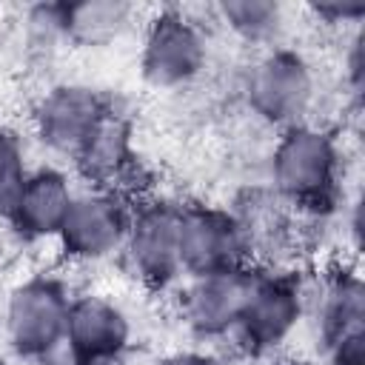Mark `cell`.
Here are the masks:
<instances>
[{"instance_id":"2","label":"cell","mask_w":365,"mask_h":365,"mask_svg":"<svg viewBox=\"0 0 365 365\" xmlns=\"http://www.w3.org/2000/svg\"><path fill=\"white\" fill-rule=\"evenodd\" d=\"M71 291L54 274H34L17 282L3 302V339L17 362L60 365L71 359L66 325Z\"/></svg>"},{"instance_id":"5","label":"cell","mask_w":365,"mask_h":365,"mask_svg":"<svg viewBox=\"0 0 365 365\" xmlns=\"http://www.w3.org/2000/svg\"><path fill=\"white\" fill-rule=\"evenodd\" d=\"M211 60L205 29L177 6L160 9L143 29L140 74L157 91L194 86Z\"/></svg>"},{"instance_id":"16","label":"cell","mask_w":365,"mask_h":365,"mask_svg":"<svg viewBox=\"0 0 365 365\" xmlns=\"http://www.w3.org/2000/svg\"><path fill=\"white\" fill-rule=\"evenodd\" d=\"M211 14L231 37L257 51L279 46L288 29V11L277 0H220Z\"/></svg>"},{"instance_id":"22","label":"cell","mask_w":365,"mask_h":365,"mask_svg":"<svg viewBox=\"0 0 365 365\" xmlns=\"http://www.w3.org/2000/svg\"><path fill=\"white\" fill-rule=\"evenodd\" d=\"M71 365H134L131 348L128 351H108V354H83L71 356Z\"/></svg>"},{"instance_id":"6","label":"cell","mask_w":365,"mask_h":365,"mask_svg":"<svg viewBox=\"0 0 365 365\" xmlns=\"http://www.w3.org/2000/svg\"><path fill=\"white\" fill-rule=\"evenodd\" d=\"M182 202L168 197H137L123 242V262L145 291H168L182 279L180 265Z\"/></svg>"},{"instance_id":"12","label":"cell","mask_w":365,"mask_h":365,"mask_svg":"<svg viewBox=\"0 0 365 365\" xmlns=\"http://www.w3.org/2000/svg\"><path fill=\"white\" fill-rule=\"evenodd\" d=\"M74 171L83 177L91 188H117L123 191V182L134 171V128L131 120L108 106V111L100 117L77 157L71 160ZM125 194V191H123Z\"/></svg>"},{"instance_id":"10","label":"cell","mask_w":365,"mask_h":365,"mask_svg":"<svg viewBox=\"0 0 365 365\" xmlns=\"http://www.w3.org/2000/svg\"><path fill=\"white\" fill-rule=\"evenodd\" d=\"M111 100L86 83H57L31 108V134L54 157L74 160Z\"/></svg>"},{"instance_id":"4","label":"cell","mask_w":365,"mask_h":365,"mask_svg":"<svg viewBox=\"0 0 365 365\" xmlns=\"http://www.w3.org/2000/svg\"><path fill=\"white\" fill-rule=\"evenodd\" d=\"M305 317L308 285L299 279V274L257 265L231 342L248 359H271L291 342Z\"/></svg>"},{"instance_id":"20","label":"cell","mask_w":365,"mask_h":365,"mask_svg":"<svg viewBox=\"0 0 365 365\" xmlns=\"http://www.w3.org/2000/svg\"><path fill=\"white\" fill-rule=\"evenodd\" d=\"M328 365H365V331L351 334L328 348H322Z\"/></svg>"},{"instance_id":"23","label":"cell","mask_w":365,"mask_h":365,"mask_svg":"<svg viewBox=\"0 0 365 365\" xmlns=\"http://www.w3.org/2000/svg\"><path fill=\"white\" fill-rule=\"evenodd\" d=\"M0 365H17V359H6V356H0Z\"/></svg>"},{"instance_id":"3","label":"cell","mask_w":365,"mask_h":365,"mask_svg":"<svg viewBox=\"0 0 365 365\" xmlns=\"http://www.w3.org/2000/svg\"><path fill=\"white\" fill-rule=\"evenodd\" d=\"M242 103L265 128L285 131L308 123L319 97L314 63L294 46H271L254 54L242 74Z\"/></svg>"},{"instance_id":"7","label":"cell","mask_w":365,"mask_h":365,"mask_svg":"<svg viewBox=\"0 0 365 365\" xmlns=\"http://www.w3.org/2000/svg\"><path fill=\"white\" fill-rule=\"evenodd\" d=\"M134 197L117 188H77L66 222L57 234V248L71 265H97L123 251L131 222Z\"/></svg>"},{"instance_id":"24","label":"cell","mask_w":365,"mask_h":365,"mask_svg":"<svg viewBox=\"0 0 365 365\" xmlns=\"http://www.w3.org/2000/svg\"><path fill=\"white\" fill-rule=\"evenodd\" d=\"M268 365H299V362H279V359H274V362H268Z\"/></svg>"},{"instance_id":"18","label":"cell","mask_w":365,"mask_h":365,"mask_svg":"<svg viewBox=\"0 0 365 365\" xmlns=\"http://www.w3.org/2000/svg\"><path fill=\"white\" fill-rule=\"evenodd\" d=\"M308 11L314 14V20H319L322 26H334V29H359L362 17H365V6L362 3H311Z\"/></svg>"},{"instance_id":"19","label":"cell","mask_w":365,"mask_h":365,"mask_svg":"<svg viewBox=\"0 0 365 365\" xmlns=\"http://www.w3.org/2000/svg\"><path fill=\"white\" fill-rule=\"evenodd\" d=\"M362 66H365V54H362V29H354L342 54V83L348 88V94L354 97V103H359L362 94Z\"/></svg>"},{"instance_id":"8","label":"cell","mask_w":365,"mask_h":365,"mask_svg":"<svg viewBox=\"0 0 365 365\" xmlns=\"http://www.w3.org/2000/svg\"><path fill=\"white\" fill-rule=\"evenodd\" d=\"M180 265L182 277H202L254 265L251 242L237 211L211 202H182Z\"/></svg>"},{"instance_id":"13","label":"cell","mask_w":365,"mask_h":365,"mask_svg":"<svg viewBox=\"0 0 365 365\" xmlns=\"http://www.w3.org/2000/svg\"><path fill=\"white\" fill-rule=\"evenodd\" d=\"M308 314H314L322 348L365 331V285L359 271L342 262L322 274L317 291L308 288Z\"/></svg>"},{"instance_id":"14","label":"cell","mask_w":365,"mask_h":365,"mask_svg":"<svg viewBox=\"0 0 365 365\" xmlns=\"http://www.w3.org/2000/svg\"><path fill=\"white\" fill-rule=\"evenodd\" d=\"M134 336L131 314L106 294H74L68 305L66 348L71 356L128 351Z\"/></svg>"},{"instance_id":"1","label":"cell","mask_w":365,"mask_h":365,"mask_svg":"<svg viewBox=\"0 0 365 365\" xmlns=\"http://www.w3.org/2000/svg\"><path fill=\"white\" fill-rule=\"evenodd\" d=\"M345 154L339 134L322 123H299L277 131L268 157L271 194L308 217H325L339 205Z\"/></svg>"},{"instance_id":"9","label":"cell","mask_w":365,"mask_h":365,"mask_svg":"<svg viewBox=\"0 0 365 365\" xmlns=\"http://www.w3.org/2000/svg\"><path fill=\"white\" fill-rule=\"evenodd\" d=\"M257 265L182 277L177 285V319L200 342L231 339L245 308Z\"/></svg>"},{"instance_id":"15","label":"cell","mask_w":365,"mask_h":365,"mask_svg":"<svg viewBox=\"0 0 365 365\" xmlns=\"http://www.w3.org/2000/svg\"><path fill=\"white\" fill-rule=\"evenodd\" d=\"M137 9L123 0L63 3V43L77 48H106L134 26Z\"/></svg>"},{"instance_id":"11","label":"cell","mask_w":365,"mask_h":365,"mask_svg":"<svg viewBox=\"0 0 365 365\" xmlns=\"http://www.w3.org/2000/svg\"><path fill=\"white\" fill-rule=\"evenodd\" d=\"M74 194L77 188L68 171L57 165H37L29 171L23 188L17 191L6 222L23 242L57 240Z\"/></svg>"},{"instance_id":"21","label":"cell","mask_w":365,"mask_h":365,"mask_svg":"<svg viewBox=\"0 0 365 365\" xmlns=\"http://www.w3.org/2000/svg\"><path fill=\"white\" fill-rule=\"evenodd\" d=\"M154 365H222V362L205 348H177L163 354Z\"/></svg>"},{"instance_id":"17","label":"cell","mask_w":365,"mask_h":365,"mask_svg":"<svg viewBox=\"0 0 365 365\" xmlns=\"http://www.w3.org/2000/svg\"><path fill=\"white\" fill-rule=\"evenodd\" d=\"M29 154L26 143L14 128L0 125V220H6L17 191L29 177Z\"/></svg>"}]
</instances>
